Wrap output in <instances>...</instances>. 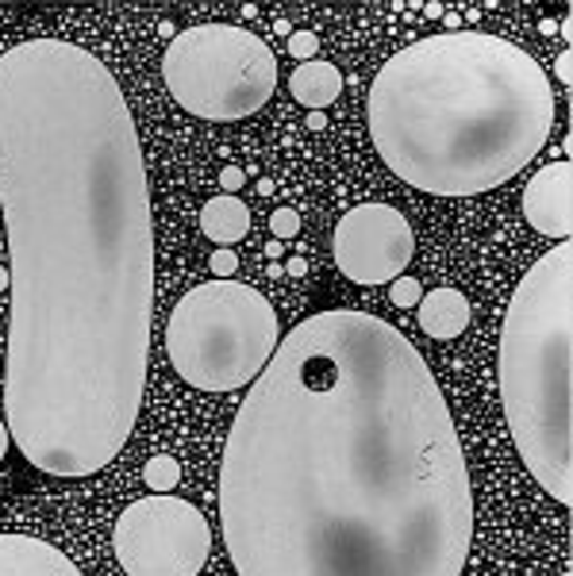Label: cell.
<instances>
[{"instance_id":"8fae6325","label":"cell","mask_w":573,"mask_h":576,"mask_svg":"<svg viewBox=\"0 0 573 576\" xmlns=\"http://www.w3.org/2000/svg\"><path fill=\"white\" fill-rule=\"evenodd\" d=\"M415 323L427 338H458L470 327V300L458 292V288H432L424 292V300L415 304Z\"/></svg>"},{"instance_id":"9a60e30c","label":"cell","mask_w":573,"mask_h":576,"mask_svg":"<svg viewBox=\"0 0 573 576\" xmlns=\"http://www.w3.org/2000/svg\"><path fill=\"white\" fill-rule=\"evenodd\" d=\"M270 235H274L277 242L297 239V235H300V215H297V208H274V212H270Z\"/></svg>"},{"instance_id":"44dd1931","label":"cell","mask_w":573,"mask_h":576,"mask_svg":"<svg viewBox=\"0 0 573 576\" xmlns=\"http://www.w3.org/2000/svg\"><path fill=\"white\" fill-rule=\"evenodd\" d=\"M282 273H289V277H304V273H308V262H304V258H289V265H285Z\"/></svg>"},{"instance_id":"83f0119b","label":"cell","mask_w":573,"mask_h":576,"mask_svg":"<svg viewBox=\"0 0 573 576\" xmlns=\"http://www.w3.org/2000/svg\"><path fill=\"white\" fill-rule=\"evenodd\" d=\"M12 285V277H9V270H4V265H0V292H4V288Z\"/></svg>"},{"instance_id":"6da1fadb","label":"cell","mask_w":573,"mask_h":576,"mask_svg":"<svg viewBox=\"0 0 573 576\" xmlns=\"http://www.w3.org/2000/svg\"><path fill=\"white\" fill-rule=\"evenodd\" d=\"M9 230L4 423L47 477H92L139 423L154 312V215L132 104L92 50L0 54Z\"/></svg>"},{"instance_id":"ffe728a7","label":"cell","mask_w":573,"mask_h":576,"mask_svg":"<svg viewBox=\"0 0 573 576\" xmlns=\"http://www.w3.org/2000/svg\"><path fill=\"white\" fill-rule=\"evenodd\" d=\"M304 127H308V132H324V127H327V115H324V112H308V115H304Z\"/></svg>"},{"instance_id":"8992f818","label":"cell","mask_w":573,"mask_h":576,"mask_svg":"<svg viewBox=\"0 0 573 576\" xmlns=\"http://www.w3.org/2000/svg\"><path fill=\"white\" fill-rule=\"evenodd\" d=\"M162 77L177 104L197 120H247L277 89V58L254 32L235 24H197L170 39Z\"/></svg>"},{"instance_id":"e0dca14e","label":"cell","mask_w":573,"mask_h":576,"mask_svg":"<svg viewBox=\"0 0 573 576\" xmlns=\"http://www.w3.org/2000/svg\"><path fill=\"white\" fill-rule=\"evenodd\" d=\"M289 54L297 58V62H312V58L320 54L316 32H292V35H289Z\"/></svg>"},{"instance_id":"f546056e","label":"cell","mask_w":573,"mask_h":576,"mask_svg":"<svg viewBox=\"0 0 573 576\" xmlns=\"http://www.w3.org/2000/svg\"><path fill=\"white\" fill-rule=\"evenodd\" d=\"M558 576H570V573H558Z\"/></svg>"},{"instance_id":"4fadbf2b","label":"cell","mask_w":573,"mask_h":576,"mask_svg":"<svg viewBox=\"0 0 573 576\" xmlns=\"http://www.w3.org/2000/svg\"><path fill=\"white\" fill-rule=\"evenodd\" d=\"M200 230H204L208 239L216 242V247H232V242L247 239L250 230V208L242 204L239 197H212L204 208H200Z\"/></svg>"},{"instance_id":"d6986e66","label":"cell","mask_w":573,"mask_h":576,"mask_svg":"<svg viewBox=\"0 0 573 576\" xmlns=\"http://www.w3.org/2000/svg\"><path fill=\"white\" fill-rule=\"evenodd\" d=\"M242 185H247V173H242L239 165H227V170L220 173V189H224L227 197H235V192H239Z\"/></svg>"},{"instance_id":"f1b7e54d","label":"cell","mask_w":573,"mask_h":576,"mask_svg":"<svg viewBox=\"0 0 573 576\" xmlns=\"http://www.w3.org/2000/svg\"><path fill=\"white\" fill-rule=\"evenodd\" d=\"M0 250H4V239H0Z\"/></svg>"},{"instance_id":"5bb4252c","label":"cell","mask_w":573,"mask_h":576,"mask_svg":"<svg viewBox=\"0 0 573 576\" xmlns=\"http://www.w3.org/2000/svg\"><path fill=\"white\" fill-rule=\"evenodd\" d=\"M142 485L159 496L174 492V488L182 485V465H177V458H170V453H154V458L142 465Z\"/></svg>"},{"instance_id":"cb8c5ba5","label":"cell","mask_w":573,"mask_h":576,"mask_svg":"<svg viewBox=\"0 0 573 576\" xmlns=\"http://www.w3.org/2000/svg\"><path fill=\"white\" fill-rule=\"evenodd\" d=\"M558 74H562V85H570V54H562V62H558Z\"/></svg>"},{"instance_id":"52a82bcc","label":"cell","mask_w":573,"mask_h":576,"mask_svg":"<svg viewBox=\"0 0 573 576\" xmlns=\"http://www.w3.org/2000/svg\"><path fill=\"white\" fill-rule=\"evenodd\" d=\"M208 550V518L170 492L127 503L112 523V553L127 576H200Z\"/></svg>"},{"instance_id":"d4e9b609","label":"cell","mask_w":573,"mask_h":576,"mask_svg":"<svg viewBox=\"0 0 573 576\" xmlns=\"http://www.w3.org/2000/svg\"><path fill=\"white\" fill-rule=\"evenodd\" d=\"M254 189L262 192V197H274V181H270V177H262V181H258Z\"/></svg>"},{"instance_id":"603a6c76","label":"cell","mask_w":573,"mask_h":576,"mask_svg":"<svg viewBox=\"0 0 573 576\" xmlns=\"http://www.w3.org/2000/svg\"><path fill=\"white\" fill-rule=\"evenodd\" d=\"M266 258H270V262H277V258H282V242L270 239V242H266Z\"/></svg>"},{"instance_id":"484cf974","label":"cell","mask_w":573,"mask_h":576,"mask_svg":"<svg viewBox=\"0 0 573 576\" xmlns=\"http://www.w3.org/2000/svg\"><path fill=\"white\" fill-rule=\"evenodd\" d=\"M443 20H447V32H458V27H462V16H458V12H447Z\"/></svg>"},{"instance_id":"ac0fdd59","label":"cell","mask_w":573,"mask_h":576,"mask_svg":"<svg viewBox=\"0 0 573 576\" xmlns=\"http://www.w3.org/2000/svg\"><path fill=\"white\" fill-rule=\"evenodd\" d=\"M208 270L216 273V280H232V273L239 270V258H235L227 247H216L212 250V258H208Z\"/></svg>"},{"instance_id":"7402d4cb","label":"cell","mask_w":573,"mask_h":576,"mask_svg":"<svg viewBox=\"0 0 573 576\" xmlns=\"http://www.w3.org/2000/svg\"><path fill=\"white\" fill-rule=\"evenodd\" d=\"M9 442H12V435H9V423L0 420V461H4V453H9Z\"/></svg>"},{"instance_id":"ba28073f","label":"cell","mask_w":573,"mask_h":576,"mask_svg":"<svg viewBox=\"0 0 573 576\" xmlns=\"http://www.w3.org/2000/svg\"><path fill=\"white\" fill-rule=\"evenodd\" d=\"M332 254L354 285H389L404 277L415 254L412 223L389 204H358L335 223Z\"/></svg>"},{"instance_id":"5b68a950","label":"cell","mask_w":573,"mask_h":576,"mask_svg":"<svg viewBox=\"0 0 573 576\" xmlns=\"http://www.w3.org/2000/svg\"><path fill=\"white\" fill-rule=\"evenodd\" d=\"M282 342L277 312L242 280L189 288L166 320V358L197 392H239L266 370Z\"/></svg>"},{"instance_id":"7a4b0ae2","label":"cell","mask_w":573,"mask_h":576,"mask_svg":"<svg viewBox=\"0 0 573 576\" xmlns=\"http://www.w3.org/2000/svg\"><path fill=\"white\" fill-rule=\"evenodd\" d=\"M239 576H462L474 492L424 354L370 312L308 315L250 380L220 458Z\"/></svg>"},{"instance_id":"2e32d148","label":"cell","mask_w":573,"mask_h":576,"mask_svg":"<svg viewBox=\"0 0 573 576\" xmlns=\"http://www.w3.org/2000/svg\"><path fill=\"white\" fill-rule=\"evenodd\" d=\"M389 300L397 308H415L420 300H424V285L415 277H397V280H389Z\"/></svg>"},{"instance_id":"7c38bea8","label":"cell","mask_w":573,"mask_h":576,"mask_svg":"<svg viewBox=\"0 0 573 576\" xmlns=\"http://www.w3.org/2000/svg\"><path fill=\"white\" fill-rule=\"evenodd\" d=\"M289 92L300 108L308 112H324L327 104H335L342 92V74L324 62V58H312V62H300L289 74Z\"/></svg>"},{"instance_id":"9c48e42d","label":"cell","mask_w":573,"mask_h":576,"mask_svg":"<svg viewBox=\"0 0 573 576\" xmlns=\"http://www.w3.org/2000/svg\"><path fill=\"white\" fill-rule=\"evenodd\" d=\"M524 215L543 239H570L573 227V170L570 162H550L527 181Z\"/></svg>"},{"instance_id":"30bf717a","label":"cell","mask_w":573,"mask_h":576,"mask_svg":"<svg viewBox=\"0 0 573 576\" xmlns=\"http://www.w3.org/2000/svg\"><path fill=\"white\" fill-rule=\"evenodd\" d=\"M0 576H85L66 550L35 535H0Z\"/></svg>"},{"instance_id":"4316f807","label":"cell","mask_w":573,"mask_h":576,"mask_svg":"<svg viewBox=\"0 0 573 576\" xmlns=\"http://www.w3.org/2000/svg\"><path fill=\"white\" fill-rule=\"evenodd\" d=\"M159 35H166V39H174V35H177V27H174V24H159Z\"/></svg>"},{"instance_id":"3957f363","label":"cell","mask_w":573,"mask_h":576,"mask_svg":"<svg viewBox=\"0 0 573 576\" xmlns=\"http://www.w3.org/2000/svg\"><path fill=\"white\" fill-rule=\"evenodd\" d=\"M366 124L404 185L432 197H482L547 147L555 85L512 39L443 32L408 42L377 70Z\"/></svg>"},{"instance_id":"277c9868","label":"cell","mask_w":573,"mask_h":576,"mask_svg":"<svg viewBox=\"0 0 573 576\" xmlns=\"http://www.w3.org/2000/svg\"><path fill=\"white\" fill-rule=\"evenodd\" d=\"M512 446L535 485L573 500V247L558 242L520 277L497 350Z\"/></svg>"}]
</instances>
